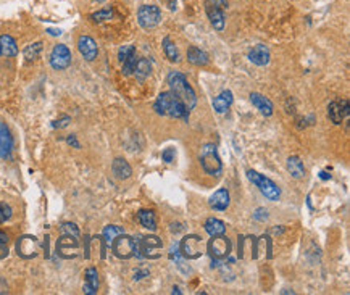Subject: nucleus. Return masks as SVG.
Here are the masks:
<instances>
[{
  "instance_id": "nucleus-1",
  "label": "nucleus",
  "mask_w": 350,
  "mask_h": 295,
  "mask_svg": "<svg viewBox=\"0 0 350 295\" xmlns=\"http://www.w3.org/2000/svg\"><path fill=\"white\" fill-rule=\"evenodd\" d=\"M153 110L161 116L178 118V120H189V110L183 103V100L174 96L173 92H161L153 103Z\"/></svg>"
},
{
  "instance_id": "nucleus-2",
  "label": "nucleus",
  "mask_w": 350,
  "mask_h": 295,
  "mask_svg": "<svg viewBox=\"0 0 350 295\" xmlns=\"http://www.w3.org/2000/svg\"><path fill=\"white\" fill-rule=\"evenodd\" d=\"M168 86H170V92L183 100V103L187 106V110H194L197 105V97L196 91L192 89V86L187 83V79L183 73L179 71H171L168 74Z\"/></svg>"
},
{
  "instance_id": "nucleus-3",
  "label": "nucleus",
  "mask_w": 350,
  "mask_h": 295,
  "mask_svg": "<svg viewBox=\"0 0 350 295\" xmlns=\"http://www.w3.org/2000/svg\"><path fill=\"white\" fill-rule=\"evenodd\" d=\"M200 165H202L203 171L210 176H220L223 171V163L218 155V150L215 144H205L200 152Z\"/></svg>"
},
{
  "instance_id": "nucleus-4",
  "label": "nucleus",
  "mask_w": 350,
  "mask_h": 295,
  "mask_svg": "<svg viewBox=\"0 0 350 295\" xmlns=\"http://www.w3.org/2000/svg\"><path fill=\"white\" fill-rule=\"evenodd\" d=\"M247 178H249L250 183H253L255 186L258 187V191L263 194L268 200H271V202H276V200H279L281 189L278 187V184L273 183L270 178H266V176L253 171V169H247Z\"/></svg>"
},
{
  "instance_id": "nucleus-5",
  "label": "nucleus",
  "mask_w": 350,
  "mask_h": 295,
  "mask_svg": "<svg viewBox=\"0 0 350 295\" xmlns=\"http://www.w3.org/2000/svg\"><path fill=\"white\" fill-rule=\"evenodd\" d=\"M161 247H163V242H161L160 237H157V236H144L136 242V255L146 256V258H150V260L160 258L161 253L158 252V250Z\"/></svg>"
},
{
  "instance_id": "nucleus-6",
  "label": "nucleus",
  "mask_w": 350,
  "mask_h": 295,
  "mask_svg": "<svg viewBox=\"0 0 350 295\" xmlns=\"http://www.w3.org/2000/svg\"><path fill=\"white\" fill-rule=\"evenodd\" d=\"M110 247H111V252L115 253V256H118V258L121 260H128L136 255V241L133 237L126 236L124 232L115 237V241L111 242Z\"/></svg>"
},
{
  "instance_id": "nucleus-7",
  "label": "nucleus",
  "mask_w": 350,
  "mask_h": 295,
  "mask_svg": "<svg viewBox=\"0 0 350 295\" xmlns=\"http://www.w3.org/2000/svg\"><path fill=\"white\" fill-rule=\"evenodd\" d=\"M137 21H139L141 28L144 29H152L158 26L161 21V11L157 5H142L137 11Z\"/></svg>"
},
{
  "instance_id": "nucleus-8",
  "label": "nucleus",
  "mask_w": 350,
  "mask_h": 295,
  "mask_svg": "<svg viewBox=\"0 0 350 295\" xmlns=\"http://www.w3.org/2000/svg\"><path fill=\"white\" fill-rule=\"evenodd\" d=\"M179 252L187 260H196L202 255V237L196 234L186 236L183 241L179 242Z\"/></svg>"
},
{
  "instance_id": "nucleus-9",
  "label": "nucleus",
  "mask_w": 350,
  "mask_h": 295,
  "mask_svg": "<svg viewBox=\"0 0 350 295\" xmlns=\"http://www.w3.org/2000/svg\"><path fill=\"white\" fill-rule=\"evenodd\" d=\"M207 248H208V253L211 258L223 260V258H226V256H229V253H231V242L224 234L213 236L210 239V242L207 244Z\"/></svg>"
},
{
  "instance_id": "nucleus-10",
  "label": "nucleus",
  "mask_w": 350,
  "mask_h": 295,
  "mask_svg": "<svg viewBox=\"0 0 350 295\" xmlns=\"http://www.w3.org/2000/svg\"><path fill=\"white\" fill-rule=\"evenodd\" d=\"M70 65H71V50L68 49L65 44L55 46L52 53H50V66H52L53 70L61 71V70H66Z\"/></svg>"
},
{
  "instance_id": "nucleus-11",
  "label": "nucleus",
  "mask_w": 350,
  "mask_h": 295,
  "mask_svg": "<svg viewBox=\"0 0 350 295\" xmlns=\"http://www.w3.org/2000/svg\"><path fill=\"white\" fill-rule=\"evenodd\" d=\"M78 248H79V242L76 237L73 236L63 234L57 242V253L61 258H74V256H78Z\"/></svg>"
},
{
  "instance_id": "nucleus-12",
  "label": "nucleus",
  "mask_w": 350,
  "mask_h": 295,
  "mask_svg": "<svg viewBox=\"0 0 350 295\" xmlns=\"http://www.w3.org/2000/svg\"><path fill=\"white\" fill-rule=\"evenodd\" d=\"M39 250V242L33 236H23L16 242V252L21 258H34Z\"/></svg>"
},
{
  "instance_id": "nucleus-13",
  "label": "nucleus",
  "mask_w": 350,
  "mask_h": 295,
  "mask_svg": "<svg viewBox=\"0 0 350 295\" xmlns=\"http://www.w3.org/2000/svg\"><path fill=\"white\" fill-rule=\"evenodd\" d=\"M205 11H207V16L216 31H223L224 29V15L221 7L218 5L216 0H207L205 2Z\"/></svg>"
},
{
  "instance_id": "nucleus-14",
  "label": "nucleus",
  "mask_w": 350,
  "mask_h": 295,
  "mask_svg": "<svg viewBox=\"0 0 350 295\" xmlns=\"http://www.w3.org/2000/svg\"><path fill=\"white\" fill-rule=\"evenodd\" d=\"M11 150H13V137L7 124L0 121V160L10 158Z\"/></svg>"
},
{
  "instance_id": "nucleus-15",
  "label": "nucleus",
  "mask_w": 350,
  "mask_h": 295,
  "mask_svg": "<svg viewBox=\"0 0 350 295\" xmlns=\"http://www.w3.org/2000/svg\"><path fill=\"white\" fill-rule=\"evenodd\" d=\"M78 50H79V53L84 56V60H87V61L96 60L97 53H99L96 41H94L92 37H89V36H81L79 37L78 39Z\"/></svg>"
},
{
  "instance_id": "nucleus-16",
  "label": "nucleus",
  "mask_w": 350,
  "mask_h": 295,
  "mask_svg": "<svg viewBox=\"0 0 350 295\" xmlns=\"http://www.w3.org/2000/svg\"><path fill=\"white\" fill-rule=\"evenodd\" d=\"M349 102L347 100H342V102H333L328 106V115L329 120L334 124H341L344 118L349 116Z\"/></svg>"
},
{
  "instance_id": "nucleus-17",
  "label": "nucleus",
  "mask_w": 350,
  "mask_h": 295,
  "mask_svg": "<svg viewBox=\"0 0 350 295\" xmlns=\"http://www.w3.org/2000/svg\"><path fill=\"white\" fill-rule=\"evenodd\" d=\"M249 60L257 66H265L270 63V50L263 44H258L249 52Z\"/></svg>"
},
{
  "instance_id": "nucleus-18",
  "label": "nucleus",
  "mask_w": 350,
  "mask_h": 295,
  "mask_svg": "<svg viewBox=\"0 0 350 295\" xmlns=\"http://www.w3.org/2000/svg\"><path fill=\"white\" fill-rule=\"evenodd\" d=\"M250 102L255 105V108H257L261 115H265V116L273 115V103L268 97L261 96V94H258V92H252L250 94Z\"/></svg>"
},
{
  "instance_id": "nucleus-19",
  "label": "nucleus",
  "mask_w": 350,
  "mask_h": 295,
  "mask_svg": "<svg viewBox=\"0 0 350 295\" xmlns=\"http://www.w3.org/2000/svg\"><path fill=\"white\" fill-rule=\"evenodd\" d=\"M208 205L216 211H224L229 206V192L226 189H218L213 196L210 197Z\"/></svg>"
},
{
  "instance_id": "nucleus-20",
  "label": "nucleus",
  "mask_w": 350,
  "mask_h": 295,
  "mask_svg": "<svg viewBox=\"0 0 350 295\" xmlns=\"http://www.w3.org/2000/svg\"><path fill=\"white\" fill-rule=\"evenodd\" d=\"M233 92L231 91H223L221 94H218V96L213 98V108L216 113H226L229 110V106L233 105Z\"/></svg>"
},
{
  "instance_id": "nucleus-21",
  "label": "nucleus",
  "mask_w": 350,
  "mask_h": 295,
  "mask_svg": "<svg viewBox=\"0 0 350 295\" xmlns=\"http://www.w3.org/2000/svg\"><path fill=\"white\" fill-rule=\"evenodd\" d=\"M97 289H99V273L96 268H87L86 269V282H84V287L83 291L87 295H94L97 294Z\"/></svg>"
},
{
  "instance_id": "nucleus-22",
  "label": "nucleus",
  "mask_w": 350,
  "mask_h": 295,
  "mask_svg": "<svg viewBox=\"0 0 350 295\" xmlns=\"http://www.w3.org/2000/svg\"><path fill=\"white\" fill-rule=\"evenodd\" d=\"M187 60H189V63L196 65V66L208 65V55L196 46H191L189 50H187Z\"/></svg>"
},
{
  "instance_id": "nucleus-23",
  "label": "nucleus",
  "mask_w": 350,
  "mask_h": 295,
  "mask_svg": "<svg viewBox=\"0 0 350 295\" xmlns=\"http://www.w3.org/2000/svg\"><path fill=\"white\" fill-rule=\"evenodd\" d=\"M111 171L118 179H128L133 174V169H131L129 163L124 158H115L113 165H111Z\"/></svg>"
},
{
  "instance_id": "nucleus-24",
  "label": "nucleus",
  "mask_w": 350,
  "mask_h": 295,
  "mask_svg": "<svg viewBox=\"0 0 350 295\" xmlns=\"http://www.w3.org/2000/svg\"><path fill=\"white\" fill-rule=\"evenodd\" d=\"M287 171L291 173V176L294 179H302L305 176V168H303V163L302 160L299 158V156H289L287 158Z\"/></svg>"
},
{
  "instance_id": "nucleus-25",
  "label": "nucleus",
  "mask_w": 350,
  "mask_h": 295,
  "mask_svg": "<svg viewBox=\"0 0 350 295\" xmlns=\"http://www.w3.org/2000/svg\"><path fill=\"white\" fill-rule=\"evenodd\" d=\"M203 228H205V231H207V234L211 237L221 236L226 232V226H224V223L221 221V219H216V218H208L207 221H205Z\"/></svg>"
},
{
  "instance_id": "nucleus-26",
  "label": "nucleus",
  "mask_w": 350,
  "mask_h": 295,
  "mask_svg": "<svg viewBox=\"0 0 350 295\" xmlns=\"http://www.w3.org/2000/svg\"><path fill=\"white\" fill-rule=\"evenodd\" d=\"M0 49H2V53L5 56H15L18 53V46L16 41L8 34L0 36Z\"/></svg>"
},
{
  "instance_id": "nucleus-27",
  "label": "nucleus",
  "mask_w": 350,
  "mask_h": 295,
  "mask_svg": "<svg viewBox=\"0 0 350 295\" xmlns=\"http://www.w3.org/2000/svg\"><path fill=\"white\" fill-rule=\"evenodd\" d=\"M150 73H152V65H150V61L147 58H137V63H136L134 71H133L134 76L139 81H144L146 78L150 76Z\"/></svg>"
},
{
  "instance_id": "nucleus-28",
  "label": "nucleus",
  "mask_w": 350,
  "mask_h": 295,
  "mask_svg": "<svg viewBox=\"0 0 350 295\" xmlns=\"http://www.w3.org/2000/svg\"><path fill=\"white\" fill-rule=\"evenodd\" d=\"M161 46H163V52L166 55V58L170 61H173V63H179L181 56H179V52H178V47L174 46V42L170 39V37H165L163 42H161Z\"/></svg>"
},
{
  "instance_id": "nucleus-29",
  "label": "nucleus",
  "mask_w": 350,
  "mask_h": 295,
  "mask_svg": "<svg viewBox=\"0 0 350 295\" xmlns=\"http://www.w3.org/2000/svg\"><path fill=\"white\" fill-rule=\"evenodd\" d=\"M139 223L149 231H157V221H155V215L153 211L150 210H141L139 211Z\"/></svg>"
},
{
  "instance_id": "nucleus-30",
  "label": "nucleus",
  "mask_w": 350,
  "mask_h": 295,
  "mask_svg": "<svg viewBox=\"0 0 350 295\" xmlns=\"http://www.w3.org/2000/svg\"><path fill=\"white\" fill-rule=\"evenodd\" d=\"M123 228H120V226H115V224H110V226H105V229L102 232V237H103V244L107 247L111 246V242L115 241V237L116 236H120L123 234Z\"/></svg>"
},
{
  "instance_id": "nucleus-31",
  "label": "nucleus",
  "mask_w": 350,
  "mask_h": 295,
  "mask_svg": "<svg viewBox=\"0 0 350 295\" xmlns=\"http://www.w3.org/2000/svg\"><path fill=\"white\" fill-rule=\"evenodd\" d=\"M41 52H42V42H34V44H29V46L23 50V55L28 61H33L36 58H39Z\"/></svg>"
},
{
  "instance_id": "nucleus-32",
  "label": "nucleus",
  "mask_w": 350,
  "mask_h": 295,
  "mask_svg": "<svg viewBox=\"0 0 350 295\" xmlns=\"http://www.w3.org/2000/svg\"><path fill=\"white\" fill-rule=\"evenodd\" d=\"M113 18V10L111 8H103V10H99L96 13L91 15V20L94 23H103V21H108Z\"/></svg>"
},
{
  "instance_id": "nucleus-33",
  "label": "nucleus",
  "mask_w": 350,
  "mask_h": 295,
  "mask_svg": "<svg viewBox=\"0 0 350 295\" xmlns=\"http://www.w3.org/2000/svg\"><path fill=\"white\" fill-rule=\"evenodd\" d=\"M136 63H137V55L136 53L129 55L128 58L123 61L121 65H123V74H124V76H129V74H133Z\"/></svg>"
},
{
  "instance_id": "nucleus-34",
  "label": "nucleus",
  "mask_w": 350,
  "mask_h": 295,
  "mask_svg": "<svg viewBox=\"0 0 350 295\" xmlns=\"http://www.w3.org/2000/svg\"><path fill=\"white\" fill-rule=\"evenodd\" d=\"M60 229L63 234L66 236H73V237H76V239H79V229H78V226L74 224V223H63L60 226Z\"/></svg>"
},
{
  "instance_id": "nucleus-35",
  "label": "nucleus",
  "mask_w": 350,
  "mask_h": 295,
  "mask_svg": "<svg viewBox=\"0 0 350 295\" xmlns=\"http://www.w3.org/2000/svg\"><path fill=\"white\" fill-rule=\"evenodd\" d=\"M11 215H13L11 206L8 203H5V202H0V224L8 221V219L11 218Z\"/></svg>"
},
{
  "instance_id": "nucleus-36",
  "label": "nucleus",
  "mask_w": 350,
  "mask_h": 295,
  "mask_svg": "<svg viewBox=\"0 0 350 295\" xmlns=\"http://www.w3.org/2000/svg\"><path fill=\"white\" fill-rule=\"evenodd\" d=\"M8 255V236L0 232V260Z\"/></svg>"
},
{
  "instance_id": "nucleus-37",
  "label": "nucleus",
  "mask_w": 350,
  "mask_h": 295,
  "mask_svg": "<svg viewBox=\"0 0 350 295\" xmlns=\"http://www.w3.org/2000/svg\"><path fill=\"white\" fill-rule=\"evenodd\" d=\"M133 53H136L134 46H123V47L120 49V52H118V58H120V61L123 63V61L126 60L129 55H133Z\"/></svg>"
},
{
  "instance_id": "nucleus-38",
  "label": "nucleus",
  "mask_w": 350,
  "mask_h": 295,
  "mask_svg": "<svg viewBox=\"0 0 350 295\" xmlns=\"http://www.w3.org/2000/svg\"><path fill=\"white\" fill-rule=\"evenodd\" d=\"M174 156H176V150L174 148H165L163 150V153H161V158H163V161H166V163H171V161H174Z\"/></svg>"
},
{
  "instance_id": "nucleus-39",
  "label": "nucleus",
  "mask_w": 350,
  "mask_h": 295,
  "mask_svg": "<svg viewBox=\"0 0 350 295\" xmlns=\"http://www.w3.org/2000/svg\"><path fill=\"white\" fill-rule=\"evenodd\" d=\"M70 121H71V118H70V116H63V118H60V120L53 121V123H52V128H55V129L66 128L68 124H70Z\"/></svg>"
},
{
  "instance_id": "nucleus-40",
  "label": "nucleus",
  "mask_w": 350,
  "mask_h": 295,
  "mask_svg": "<svg viewBox=\"0 0 350 295\" xmlns=\"http://www.w3.org/2000/svg\"><path fill=\"white\" fill-rule=\"evenodd\" d=\"M253 218L257 219V221H265V219L268 218V215H266V210H263V208H258V210H257V213H253Z\"/></svg>"
},
{
  "instance_id": "nucleus-41",
  "label": "nucleus",
  "mask_w": 350,
  "mask_h": 295,
  "mask_svg": "<svg viewBox=\"0 0 350 295\" xmlns=\"http://www.w3.org/2000/svg\"><path fill=\"white\" fill-rule=\"evenodd\" d=\"M66 144H70V146H73L74 148H81L79 142L76 141V136H74V134H71V136L66 137Z\"/></svg>"
},
{
  "instance_id": "nucleus-42",
  "label": "nucleus",
  "mask_w": 350,
  "mask_h": 295,
  "mask_svg": "<svg viewBox=\"0 0 350 295\" xmlns=\"http://www.w3.org/2000/svg\"><path fill=\"white\" fill-rule=\"evenodd\" d=\"M146 276H149V271H146V269H139V271L134 273V279L139 281V279H142V278H146Z\"/></svg>"
},
{
  "instance_id": "nucleus-43",
  "label": "nucleus",
  "mask_w": 350,
  "mask_h": 295,
  "mask_svg": "<svg viewBox=\"0 0 350 295\" xmlns=\"http://www.w3.org/2000/svg\"><path fill=\"white\" fill-rule=\"evenodd\" d=\"M0 294H7V284L2 278H0Z\"/></svg>"
},
{
  "instance_id": "nucleus-44",
  "label": "nucleus",
  "mask_w": 350,
  "mask_h": 295,
  "mask_svg": "<svg viewBox=\"0 0 350 295\" xmlns=\"http://www.w3.org/2000/svg\"><path fill=\"white\" fill-rule=\"evenodd\" d=\"M47 33H49L50 36H60L61 31H60V29H47Z\"/></svg>"
},
{
  "instance_id": "nucleus-45",
  "label": "nucleus",
  "mask_w": 350,
  "mask_h": 295,
  "mask_svg": "<svg viewBox=\"0 0 350 295\" xmlns=\"http://www.w3.org/2000/svg\"><path fill=\"white\" fill-rule=\"evenodd\" d=\"M168 8H170V10L176 8V0H168Z\"/></svg>"
},
{
  "instance_id": "nucleus-46",
  "label": "nucleus",
  "mask_w": 350,
  "mask_h": 295,
  "mask_svg": "<svg viewBox=\"0 0 350 295\" xmlns=\"http://www.w3.org/2000/svg\"><path fill=\"white\" fill-rule=\"evenodd\" d=\"M320 178H321V179H329V178H331V174H328V173H324V171H323V173H320Z\"/></svg>"
},
{
  "instance_id": "nucleus-47",
  "label": "nucleus",
  "mask_w": 350,
  "mask_h": 295,
  "mask_svg": "<svg viewBox=\"0 0 350 295\" xmlns=\"http://www.w3.org/2000/svg\"><path fill=\"white\" fill-rule=\"evenodd\" d=\"M173 292H176V294H181V291H179V289H178V287H173Z\"/></svg>"
},
{
  "instance_id": "nucleus-48",
  "label": "nucleus",
  "mask_w": 350,
  "mask_h": 295,
  "mask_svg": "<svg viewBox=\"0 0 350 295\" xmlns=\"http://www.w3.org/2000/svg\"><path fill=\"white\" fill-rule=\"evenodd\" d=\"M221 5H223V7H226L228 2H226V0H221Z\"/></svg>"
},
{
  "instance_id": "nucleus-49",
  "label": "nucleus",
  "mask_w": 350,
  "mask_h": 295,
  "mask_svg": "<svg viewBox=\"0 0 350 295\" xmlns=\"http://www.w3.org/2000/svg\"><path fill=\"white\" fill-rule=\"evenodd\" d=\"M96 2H99V3H102V2H105V0H96Z\"/></svg>"
},
{
  "instance_id": "nucleus-50",
  "label": "nucleus",
  "mask_w": 350,
  "mask_h": 295,
  "mask_svg": "<svg viewBox=\"0 0 350 295\" xmlns=\"http://www.w3.org/2000/svg\"><path fill=\"white\" fill-rule=\"evenodd\" d=\"M0 55H2V49H0Z\"/></svg>"
}]
</instances>
